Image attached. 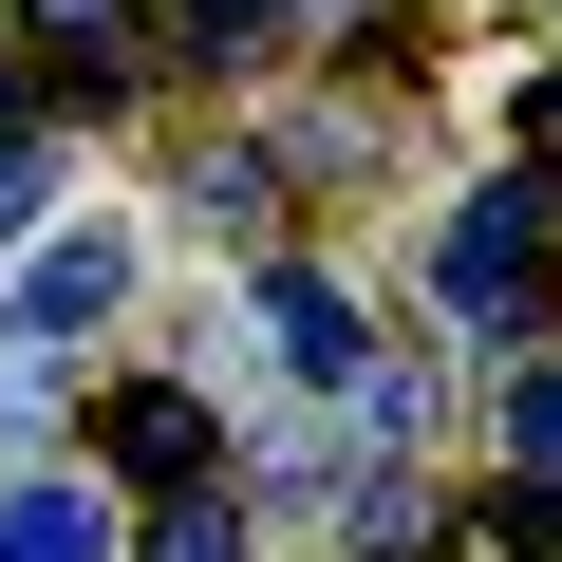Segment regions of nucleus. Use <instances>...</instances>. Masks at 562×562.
Here are the masks:
<instances>
[{"mask_svg": "<svg viewBox=\"0 0 562 562\" xmlns=\"http://www.w3.org/2000/svg\"><path fill=\"white\" fill-rule=\"evenodd\" d=\"M188 206H206V225H262V206H281V169L225 132V150H188Z\"/></svg>", "mask_w": 562, "mask_h": 562, "instance_id": "8", "label": "nucleus"}, {"mask_svg": "<svg viewBox=\"0 0 562 562\" xmlns=\"http://www.w3.org/2000/svg\"><path fill=\"white\" fill-rule=\"evenodd\" d=\"M188 20H225V38H262V20H281V0H188ZM319 20H357V0H319Z\"/></svg>", "mask_w": 562, "mask_h": 562, "instance_id": "13", "label": "nucleus"}, {"mask_svg": "<svg viewBox=\"0 0 562 562\" xmlns=\"http://www.w3.org/2000/svg\"><path fill=\"white\" fill-rule=\"evenodd\" d=\"M150 562H244V506H225V487H169V525H150Z\"/></svg>", "mask_w": 562, "mask_h": 562, "instance_id": "10", "label": "nucleus"}, {"mask_svg": "<svg viewBox=\"0 0 562 562\" xmlns=\"http://www.w3.org/2000/svg\"><path fill=\"white\" fill-rule=\"evenodd\" d=\"M113 301H132V244H113V225H76V244L20 262V338H94Z\"/></svg>", "mask_w": 562, "mask_h": 562, "instance_id": "2", "label": "nucleus"}, {"mask_svg": "<svg viewBox=\"0 0 562 562\" xmlns=\"http://www.w3.org/2000/svg\"><path fill=\"white\" fill-rule=\"evenodd\" d=\"M431 281H450V319H469V338H506V301L543 281V188H525V169H506V188H469V206H450V244H431Z\"/></svg>", "mask_w": 562, "mask_h": 562, "instance_id": "1", "label": "nucleus"}, {"mask_svg": "<svg viewBox=\"0 0 562 562\" xmlns=\"http://www.w3.org/2000/svg\"><path fill=\"white\" fill-rule=\"evenodd\" d=\"M525 150H543V169H562V76H525Z\"/></svg>", "mask_w": 562, "mask_h": 562, "instance_id": "14", "label": "nucleus"}, {"mask_svg": "<svg viewBox=\"0 0 562 562\" xmlns=\"http://www.w3.org/2000/svg\"><path fill=\"white\" fill-rule=\"evenodd\" d=\"M94 450H113V469H150V487H206V413H188V394H113V413H94Z\"/></svg>", "mask_w": 562, "mask_h": 562, "instance_id": "4", "label": "nucleus"}, {"mask_svg": "<svg viewBox=\"0 0 562 562\" xmlns=\"http://www.w3.org/2000/svg\"><path fill=\"white\" fill-rule=\"evenodd\" d=\"M38 206H57V169H38V150H0V244H20Z\"/></svg>", "mask_w": 562, "mask_h": 562, "instance_id": "12", "label": "nucleus"}, {"mask_svg": "<svg viewBox=\"0 0 562 562\" xmlns=\"http://www.w3.org/2000/svg\"><path fill=\"white\" fill-rule=\"evenodd\" d=\"M38 38H57L76 76H132V0H38Z\"/></svg>", "mask_w": 562, "mask_h": 562, "instance_id": "9", "label": "nucleus"}, {"mask_svg": "<svg viewBox=\"0 0 562 562\" xmlns=\"http://www.w3.org/2000/svg\"><path fill=\"white\" fill-rule=\"evenodd\" d=\"M0 562H113V506L94 487H0Z\"/></svg>", "mask_w": 562, "mask_h": 562, "instance_id": "5", "label": "nucleus"}, {"mask_svg": "<svg viewBox=\"0 0 562 562\" xmlns=\"http://www.w3.org/2000/svg\"><path fill=\"white\" fill-rule=\"evenodd\" d=\"M262 338L301 357V375H375V338H357V301H338V281H301V262L262 281Z\"/></svg>", "mask_w": 562, "mask_h": 562, "instance_id": "3", "label": "nucleus"}, {"mask_svg": "<svg viewBox=\"0 0 562 562\" xmlns=\"http://www.w3.org/2000/svg\"><path fill=\"white\" fill-rule=\"evenodd\" d=\"M338 543H357V562H431V487H394V469H375V487L338 506Z\"/></svg>", "mask_w": 562, "mask_h": 562, "instance_id": "6", "label": "nucleus"}, {"mask_svg": "<svg viewBox=\"0 0 562 562\" xmlns=\"http://www.w3.org/2000/svg\"><path fill=\"white\" fill-rule=\"evenodd\" d=\"M487 543H562V487H525V469H506V487H487Z\"/></svg>", "mask_w": 562, "mask_h": 562, "instance_id": "11", "label": "nucleus"}, {"mask_svg": "<svg viewBox=\"0 0 562 562\" xmlns=\"http://www.w3.org/2000/svg\"><path fill=\"white\" fill-rule=\"evenodd\" d=\"M506 469H525V487H562V357H525V375H506Z\"/></svg>", "mask_w": 562, "mask_h": 562, "instance_id": "7", "label": "nucleus"}]
</instances>
